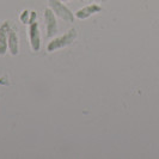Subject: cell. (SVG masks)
Returning <instances> with one entry per match:
<instances>
[{"label": "cell", "mask_w": 159, "mask_h": 159, "mask_svg": "<svg viewBox=\"0 0 159 159\" xmlns=\"http://www.w3.org/2000/svg\"><path fill=\"white\" fill-rule=\"evenodd\" d=\"M75 39H77V30L75 29H70L62 36L56 37V39L50 41L47 46V50L49 53H53V52H55L57 49L68 47V46H71L72 43L75 41Z\"/></svg>", "instance_id": "cell-1"}, {"label": "cell", "mask_w": 159, "mask_h": 159, "mask_svg": "<svg viewBox=\"0 0 159 159\" xmlns=\"http://www.w3.org/2000/svg\"><path fill=\"white\" fill-rule=\"evenodd\" d=\"M48 4H49V7L53 10V12L59 18H61L62 20L67 22V23H73L74 22V18H75L74 13L65 5L61 0H48Z\"/></svg>", "instance_id": "cell-2"}, {"label": "cell", "mask_w": 159, "mask_h": 159, "mask_svg": "<svg viewBox=\"0 0 159 159\" xmlns=\"http://www.w3.org/2000/svg\"><path fill=\"white\" fill-rule=\"evenodd\" d=\"M44 23L47 30V37L55 36L57 32V22H56V15L50 7L44 10Z\"/></svg>", "instance_id": "cell-3"}, {"label": "cell", "mask_w": 159, "mask_h": 159, "mask_svg": "<svg viewBox=\"0 0 159 159\" xmlns=\"http://www.w3.org/2000/svg\"><path fill=\"white\" fill-rule=\"evenodd\" d=\"M28 35H29V41H30V46L34 52H39L41 48V34L40 28H39V23L29 24L28 28Z\"/></svg>", "instance_id": "cell-4"}, {"label": "cell", "mask_w": 159, "mask_h": 159, "mask_svg": "<svg viewBox=\"0 0 159 159\" xmlns=\"http://www.w3.org/2000/svg\"><path fill=\"white\" fill-rule=\"evenodd\" d=\"M8 52L11 55H18L19 53V39L15 30V26L12 25V22L8 28Z\"/></svg>", "instance_id": "cell-5"}, {"label": "cell", "mask_w": 159, "mask_h": 159, "mask_svg": "<svg viewBox=\"0 0 159 159\" xmlns=\"http://www.w3.org/2000/svg\"><path fill=\"white\" fill-rule=\"evenodd\" d=\"M11 22L6 20L0 26V55H5L8 50V28Z\"/></svg>", "instance_id": "cell-6"}, {"label": "cell", "mask_w": 159, "mask_h": 159, "mask_svg": "<svg viewBox=\"0 0 159 159\" xmlns=\"http://www.w3.org/2000/svg\"><path fill=\"white\" fill-rule=\"evenodd\" d=\"M101 11H102V7L98 4H90L88 6L78 10L74 16L78 19H88L89 17H91L92 15H96V13H98Z\"/></svg>", "instance_id": "cell-7"}, {"label": "cell", "mask_w": 159, "mask_h": 159, "mask_svg": "<svg viewBox=\"0 0 159 159\" xmlns=\"http://www.w3.org/2000/svg\"><path fill=\"white\" fill-rule=\"evenodd\" d=\"M19 19H20V22L23 24H28L29 23V19H30V12L28 10H24L23 12H22V15H20V17H19Z\"/></svg>", "instance_id": "cell-8"}, {"label": "cell", "mask_w": 159, "mask_h": 159, "mask_svg": "<svg viewBox=\"0 0 159 159\" xmlns=\"http://www.w3.org/2000/svg\"><path fill=\"white\" fill-rule=\"evenodd\" d=\"M36 19H37V13H36L35 11H31V12H30V19H29L28 25H29V24H31V23H35V22H37Z\"/></svg>", "instance_id": "cell-9"}]
</instances>
